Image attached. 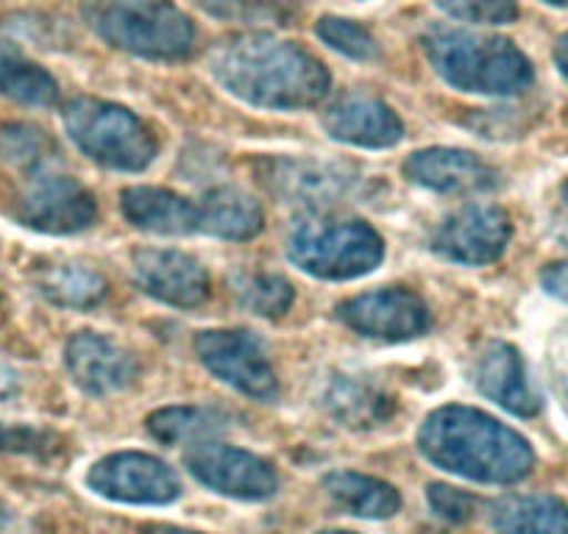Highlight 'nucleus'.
<instances>
[{
	"mask_svg": "<svg viewBox=\"0 0 568 534\" xmlns=\"http://www.w3.org/2000/svg\"><path fill=\"white\" fill-rule=\"evenodd\" d=\"M217 84L240 101L276 112L310 109L329 95V73L293 42L267 34H240L217 42L210 53Z\"/></svg>",
	"mask_w": 568,
	"mask_h": 534,
	"instance_id": "f257e3e1",
	"label": "nucleus"
},
{
	"mask_svg": "<svg viewBox=\"0 0 568 534\" xmlns=\"http://www.w3.org/2000/svg\"><path fill=\"white\" fill-rule=\"evenodd\" d=\"M420 451L444 471L474 482H518L532 471V449L521 434L471 407H444L426 418Z\"/></svg>",
	"mask_w": 568,
	"mask_h": 534,
	"instance_id": "f03ea898",
	"label": "nucleus"
},
{
	"mask_svg": "<svg viewBox=\"0 0 568 534\" xmlns=\"http://www.w3.org/2000/svg\"><path fill=\"white\" fill-rule=\"evenodd\" d=\"M426 59L438 75L463 92L479 95H518L532 84L529 59L501 37L433 25L420 37Z\"/></svg>",
	"mask_w": 568,
	"mask_h": 534,
	"instance_id": "7ed1b4c3",
	"label": "nucleus"
},
{
	"mask_svg": "<svg viewBox=\"0 0 568 534\" xmlns=\"http://www.w3.org/2000/svg\"><path fill=\"white\" fill-rule=\"evenodd\" d=\"M87 25L109 45L142 59H184L195 31L171 0H81Z\"/></svg>",
	"mask_w": 568,
	"mask_h": 534,
	"instance_id": "20e7f679",
	"label": "nucleus"
},
{
	"mask_svg": "<svg viewBox=\"0 0 568 534\" xmlns=\"http://www.w3.org/2000/svg\"><path fill=\"white\" fill-rule=\"evenodd\" d=\"M64 129L90 160L114 171H145L156 156L149 125L118 103L75 97L64 109Z\"/></svg>",
	"mask_w": 568,
	"mask_h": 534,
	"instance_id": "39448f33",
	"label": "nucleus"
},
{
	"mask_svg": "<svg viewBox=\"0 0 568 534\" xmlns=\"http://www.w3.org/2000/svg\"><path fill=\"white\" fill-rule=\"evenodd\" d=\"M287 256L310 276L346 281L371 274L385 256V245L363 220H313L293 228L287 237Z\"/></svg>",
	"mask_w": 568,
	"mask_h": 534,
	"instance_id": "423d86ee",
	"label": "nucleus"
},
{
	"mask_svg": "<svg viewBox=\"0 0 568 534\" xmlns=\"http://www.w3.org/2000/svg\"><path fill=\"white\" fill-rule=\"evenodd\" d=\"M195 351H199L201 362L217 379L232 384L234 390L245 392L251 398H260V401L276 398V373H273L262 346L248 331H201L195 337Z\"/></svg>",
	"mask_w": 568,
	"mask_h": 534,
	"instance_id": "0eeeda50",
	"label": "nucleus"
},
{
	"mask_svg": "<svg viewBox=\"0 0 568 534\" xmlns=\"http://www.w3.org/2000/svg\"><path fill=\"white\" fill-rule=\"evenodd\" d=\"M510 217L505 209L490 204H471L457 209L435 228L433 250L460 265H488L505 254L510 243Z\"/></svg>",
	"mask_w": 568,
	"mask_h": 534,
	"instance_id": "6e6552de",
	"label": "nucleus"
},
{
	"mask_svg": "<svg viewBox=\"0 0 568 534\" xmlns=\"http://www.w3.org/2000/svg\"><path fill=\"white\" fill-rule=\"evenodd\" d=\"M260 182L284 204L329 206L352 189V167L313 156H273L260 165Z\"/></svg>",
	"mask_w": 568,
	"mask_h": 534,
	"instance_id": "1a4fd4ad",
	"label": "nucleus"
},
{
	"mask_svg": "<svg viewBox=\"0 0 568 534\" xmlns=\"http://www.w3.org/2000/svg\"><path fill=\"white\" fill-rule=\"evenodd\" d=\"M23 226L42 234H75L95 223L98 206L87 187L68 176H40L14 206Z\"/></svg>",
	"mask_w": 568,
	"mask_h": 534,
	"instance_id": "9d476101",
	"label": "nucleus"
},
{
	"mask_svg": "<svg viewBox=\"0 0 568 534\" xmlns=\"http://www.w3.org/2000/svg\"><path fill=\"white\" fill-rule=\"evenodd\" d=\"M90 487L125 504H168L179 495V479L149 454H114L92 468Z\"/></svg>",
	"mask_w": 568,
	"mask_h": 534,
	"instance_id": "9b49d317",
	"label": "nucleus"
},
{
	"mask_svg": "<svg viewBox=\"0 0 568 534\" xmlns=\"http://www.w3.org/2000/svg\"><path fill=\"white\" fill-rule=\"evenodd\" d=\"M337 315L354 331L376 340H413L429 329V309L407 290H379L343 301Z\"/></svg>",
	"mask_w": 568,
	"mask_h": 534,
	"instance_id": "f8f14e48",
	"label": "nucleus"
},
{
	"mask_svg": "<svg viewBox=\"0 0 568 534\" xmlns=\"http://www.w3.org/2000/svg\"><path fill=\"white\" fill-rule=\"evenodd\" d=\"M187 468L206 487L232 499H267L276 490V476L267 462L229 445H195L187 454Z\"/></svg>",
	"mask_w": 568,
	"mask_h": 534,
	"instance_id": "ddd939ff",
	"label": "nucleus"
},
{
	"mask_svg": "<svg viewBox=\"0 0 568 534\" xmlns=\"http://www.w3.org/2000/svg\"><path fill=\"white\" fill-rule=\"evenodd\" d=\"M134 281L140 290L171 307H201L210 296V276L204 265L182 250H140L134 256Z\"/></svg>",
	"mask_w": 568,
	"mask_h": 534,
	"instance_id": "4468645a",
	"label": "nucleus"
},
{
	"mask_svg": "<svg viewBox=\"0 0 568 534\" xmlns=\"http://www.w3.org/2000/svg\"><path fill=\"white\" fill-rule=\"evenodd\" d=\"M64 362L75 384L92 396L123 390L136 376V362L129 357V351L92 331H79L70 337Z\"/></svg>",
	"mask_w": 568,
	"mask_h": 534,
	"instance_id": "2eb2a0df",
	"label": "nucleus"
},
{
	"mask_svg": "<svg viewBox=\"0 0 568 534\" xmlns=\"http://www.w3.org/2000/svg\"><path fill=\"white\" fill-rule=\"evenodd\" d=\"M404 176L435 193H485L499 184V176L471 151L426 148L404 162Z\"/></svg>",
	"mask_w": 568,
	"mask_h": 534,
	"instance_id": "dca6fc26",
	"label": "nucleus"
},
{
	"mask_svg": "<svg viewBox=\"0 0 568 534\" xmlns=\"http://www.w3.org/2000/svg\"><path fill=\"white\" fill-rule=\"evenodd\" d=\"M471 376L483 396H488L513 415L529 418L540 410L538 396L524 370L521 353L507 342H488L474 359Z\"/></svg>",
	"mask_w": 568,
	"mask_h": 534,
	"instance_id": "f3484780",
	"label": "nucleus"
},
{
	"mask_svg": "<svg viewBox=\"0 0 568 534\" xmlns=\"http://www.w3.org/2000/svg\"><path fill=\"white\" fill-rule=\"evenodd\" d=\"M324 129L337 143L359 148H390L402 140L404 125L390 106L376 97H343L324 114Z\"/></svg>",
	"mask_w": 568,
	"mask_h": 534,
	"instance_id": "a211bd4d",
	"label": "nucleus"
},
{
	"mask_svg": "<svg viewBox=\"0 0 568 534\" xmlns=\"http://www.w3.org/2000/svg\"><path fill=\"white\" fill-rule=\"evenodd\" d=\"M123 215L131 226L154 234L199 232V204L162 187L123 189Z\"/></svg>",
	"mask_w": 568,
	"mask_h": 534,
	"instance_id": "6ab92c4d",
	"label": "nucleus"
},
{
	"mask_svg": "<svg viewBox=\"0 0 568 534\" xmlns=\"http://www.w3.org/2000/svg\"><path fill=\"white\" fill-rule=\"evenodd\" d=\"M324 404L346 427H376L393 412V398L365 376H332Z\"/></svg>",
	"mask_w": 568,
	"mask_h": 534,
	"instance_id": "aec40b11",
	"label": "nucleus"
},
{
	"mask_svg": "<svg viewBox=\"0 0 568 534\" xmlns=\"http://www.w3.org/2000/svg\"><path fill=\"white\" fill-rule=\"evenodd\" d=\"M262 228V206L240 189L223 187L199 204V232L223 239H251Z\"/></svg>",
	"mask_w": 568,
	"mask_h": 534,
	"instance_id": "412c9836",
	"label": "nucleus"
},
{
	"mask_svg": "<svg viewBox=\"0 0 568 534\" xmlns=\"http://www.w3.org/2000/svg\"><path fill=\"white\" fill-rule=\"evenodd\" d=\"M496 534H568V506L551 495H513L494 512Z\"/></svg>",
	"mask_w": 568,
	"mask_h": 534,
	"instance_id": "4be33fe9",
	"label": "nucleus"
},
{
	"mask_svg": "<svg viewBox=\"0 0 568 534\" xmlns=\"http://www.w3.org/2000/svg\"><path fill=\"white\" fill-rule=\"evenodd\" d=\"M0 95L26 106H53L59 86L48 70L26 59L18 48L0 42Z\"/></svg>",
	"mask_w": 568,
	"mask_h": 534,
	"instance_id": "5701e85b",
	"label": "nucleus"
},
{
	"mask_svg": "<svg viewBox=\"0 0 568 534\" xmlns=\"http://www.w3.org/2000/svg\"><path fill=\"white\" fill-rule=\"evenodd\" d=\"M40 292L59 307L87 309L95 307L106 296V281L81 261H62V265H51L42 270Z\"/></svg>",
	"mask_w": 568,
	"mask_h": 534,
	"instance_id": "b1692460",
	"label": "nucleus"
},
{
	"mask_svg": "<svg viewBox=\"0 0 568 534\" xmlns=\"http://www.w3.org/2000/svg\"><path fill=\"white\" fill-rule=\"evenodd\" d=\"M326 490L343 510L359 517H390L402 504L390 484L359 473H332L326 479Z\"/></svg>",
	"mask_w": 568,
	"mask_h": 534,
	"instance_id": "393cba45",
	"label": "nucleus"
},
{
	"mask_svg": "<svg viewBox=\"0 0 568 534\" xmlns=\"http://www.w3.org/2000/svg\"><path fill=\"white\" fill-rule=\"evenodd\" d=\"M149 429L162 443L201 445L204 440L226 432V415L210 407H173L160 410L149 418Z\"/></svg>",
	"mask_w": 568,
	"mask_h": 534,
	"instance_id": "a878e982",
	"label": "nucleus"
},
{
	"mask_svg": "<svg viewBox=\"0 0 568 534\" xmlns=\"http://www.w3.org/2000/svg\"><path fill=\"white\" fill-rule=\"evenodd\" d=\"M53 140L31 123H9L0 129V156L20 171H42L53 160Z\"/></svg>",
	"mask_w": 568,
	"mask_h": 534,
	"instance_id": "bb28decb",
	"label": "nucleus"
},
{
	"mask_svg": "<svg viewBox=\"0 0 568 534\" xmlns=\"http://www.w3.org/2000/svg\"><path fill=\"white\" fill-rule=\"evenodd\" d=\"M237 301L243 304L248 312L262 315V318H278L291 309L293 304V287L291 281H284L276 274H256L243 276L237 281Z\"/></svg>",
	"mask_w": 568,
	"mask_h": 534,
	"instance_id": "cd10ccee",
	"label": "nucleus"
},
{
	"mask_svg": "<svg viewBox=\"0 0 568 534\" xmlns=\"http://www.w3.org/2000/svg\"><path fill=\"white\" fill-rule=\"evenodd\" d=\"M318 37L329 48L348 59H374L376 42L363 25L352 23L346 18H321L318 20Z\"/></svg>",
	"mask_w": 568,
	"mask_h": 534,
	"instance_id": "c85d7f7f",
	"label": "nucleus"
},
{
	"mask_svg": "<svg viewBox=\"0 0 568 534\" xmlns=\"http://www.w3.org/2000/svg\"><path fill=\"white\" fill-rule=\"evenodd\" d=\"M446 14L466 23L501 25L518 18L516 0H435Z\"/></svg>",
	"mask_w": 568,
	"mask_h": 534,
	"instance_id": "c756f323",
	"label": "nucleus"
},
{
	"mask_svg": "<svg viewBox=\"0 0 568 534\" xmlns=\"http://www.w3.org/2000/svg\"><path fill=\"white\" fill-rule=\"evenodd\" d=\"M201 7L215 18L229 20H271L276 9L267 0H199Z\"/></svg>",
	"mask_w": 568,
	"mask_h": 534,
	"instance_id": "7c9ffc66",
	"label": "nucleus"
},
{
	"mask_svg": "<svg viewBox=\"0 0 568 534\" xmlns=\"http://www.w3.org/2000/svg\"><path fill=\"white\" fill-rule=\"evenodd\" d=\"M429 501H433V510L438 515L449 517V521H463L474 512V499L471 495L460 493L455 487H446V484H433L429 487Z\"/></svg>",
	"mask_w": 568,
	"mask_h": 534,
	"instance_id": "2f4dec72",
	"label": "nucleus"
},
{
	"mask_svg": "<svg viewBox=\"0 0 568 534\" xmlns=\"http://www.w3.org/2000/svg\"><path fill=\"white\" fill-rule=\"evenodd\" d=\"M540 281H544L546 292H551V296L568 301V261H560V265L546 267L544 276H540Z\"/></svg>",
	"mask_w": 568,
	"mask_h": 534,
	"instance_id": "473e14b6",
	"label": "nucleus"
},
{
	"mask_svg": "<svg viewBox=\"0 0 568 534\" xmlns=\"http://www.w3.org/2000/svg\"><path fill=\"white\" fill-rule=\"evenodd\" d=\"M18 390H20L18 370H14L9 362H3V359H0V401L12 398Z\"/></svg>",
	"mask_w": 568,
	"mask_h": 534,
	"instance_id": "72a5a7b5",
	"label": "nucleus"
},
{
	"mask_svg": "<svg viewBox=\"0 0 568 534\" xmlns=\"http://www.w3.org/2000/svg\"><path fill=\"white\" fill-rule=\"evenodd\" d=\"M557 234L568 243V182L560 187V204H557Z\"/></svg>",
	"mask_w": 568,
	"mask_h": 534,
	"instance_id": "f704fd0d",
	"label": "nucleus"
},
{
	"mask_svg": "<svg viewBox=\"0 0 568 534\" xmlns=\"http://www.w3.org/2000/svg\"><path fill=\"white\" fill-rule=\"evenodd\" d=\"M555 62L560 68V73L568 79V34H562L555 45Z\"/></svg>",
	"mask_w": 568,
	"mask_h": 534,
	"instance_id": "c9c22d12",
	"label": "nucleus"
},
{
	"mask_svg": "<svg viewBox=\"0 0 568 534\" xmlns=\"http://www.w3.org/2000/svg\"><path fill=\"white\" fill-rule=\"evenodd\" d=\"M142 534H190V532H182V528H171V526H151Z\"/></svg>",
	"mask_w": 568,
	"mask_h": 534,
	"instance_id": "e433bc0d",
	"label": "nucleus"
},
{
	"mask_svg": "<svg viewBox=\"0 0 568 534\" xmlns=\"http://www.w3.org/2000/svg\"><path fill=\"white\" fill-rule=\"evenodd\" d=\"M9 443H12V434H9L7 429L0 427V451H3V449H9Z\"/></svg>",
	"mask_w": 568,
	"mask_h": 534,
	"instance_id": "4c0bfd02",
	"label": "nucleus"
},
{
	"mask_svg": "<svg viewBox=\"0 0 568 534\" xmlns=\"http://www.w3.org/2000/svg\"><path fill=\"white\" fill-rule=\"evenodd\" d=\"M544 3H549V7H560V9H568V0H544Z\"/></svg>",
	"mask_w": 568,
	"mask_h": 534,
	"instance_id": "58836bf2",
	"label": "nucleus"
},
{
	"mask_svg": "<svg viewBox=\"0 0 568 534\" xmlns=\"http://www.w3.org/2000/svg\"><path fill=\"white\" fill-rule=\"evenodd\" d=\"M566 398H568V387H566Z\"/></svg>",
	"mask_w": 568,
	"mask_h": 534,
	"instance_id": "ea45409f",
	"label": "nucleus"
},
{
	"mask_svg": "<svg viewBox=\"0 0 568 534\" xmlns=\"http://www.w3.org/2000/svg\"><path fill=\"white\" fill-rule=\"evenodd\" d=\"M332 534H343V532H332Z\"/></svg>",
	"mask_w": 568,
	"mask_h": 534,
	"instance_id": "a19ab883",
	"label": "nucleus"
}]
</instances>
